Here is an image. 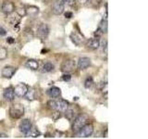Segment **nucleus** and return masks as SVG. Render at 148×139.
Returning a JSON list of instances; mask_svg holds the SVG:
<instances>
[{"mask_svg": "<svg viewBox=\"0 0 148 139\" xmlns=\"http://www.w3.org/2000/svg\"><path fill=\"white\" fill-rule=\"evenodd\" d=\"M24 114V107L20 103L13 104L9 108V115L13 119H20Z\"/></svg>", "mask_w": 148, "mask_h": 139, "instance_id": "f257e3e1", "label": "nucleus"}, {"mask_svg": "<svg viewBox=\"0 0 148 139\" xmlns=\"http://www.w3.org/2000/svg\"><path fill=\"white\" fill-rule=\"evenodd\" d=\"M88 122V118L84 115H79L74 119V122L72 125V130L74 133H77L79 130H80L82 127H83L84 125L87 123Z\"/></svg>", "mask_w": 148, "mask_h": 139, "instance_id": "f03ea898", "label": "nucleus"}, {"mask_svg": "<svg viewBox=\"0 0 148 139\" xmlns=\"http://www.w3.org/2000/svg\"><path fill=\"white\" fill-rule=\"evenodd\" d=\"M92 133H94V126L92 124L86 123L84 126L79 130L76 134L78 137H89L92 136Z\"/></svg>", "mask_w": 148, "mask_h": 139, "instance_id": "7ed1b4c3", "label": "nucleus"}, {"mask_svg": "<svg viewBox=\"0 0 148 139\" xmlns=\"http://www.w3.org/2000/svg\"><path fill=\"white\" fill-rule=\"evenodd\" d=\"M76 62L73 59H68L65 60L61 65V71L65 73H69L74 71V69L76 68Z\"/></svg>", "mask_w": 148, "mask_h": 139, "instance_id": "20e7f679", "label": "nucleus"}, {"mask_svg": "<svg viewBox=\"0 0 148 139\" xmlns=\"http://www.w3.org/2000/svg\"><path fill=\"white\" fill-rule=\"evenodd\" d=\"M49 34V27L45 23H42L37 29V37L41 40L46 39V37L48 36Z\"/></svg>", "mask_w": 148, "mask_h": 139, "instance_id": "39448f33", "label": "nucleus"}, {"mask_svg": "<svg viewBox=\"0 0 148 139\" xmlns=\"http://www.w3.org/2000/svg\"><path fill=\"white\" fill-rule=\"evenodd\" d=\"M21 16L18 15V14L17 12H11L8 14V21L9 22V24H10L11 26H13L14 28H15L16 26H18V24H20L21 22Z\"/></svg>", "mask_w": 148, "mask_h": 139, "instance_id": "423d86ee", "label": "nucleus"}, {"mask_svg": "<svg viewBox=\"0 0 148 139\" xmlns=\"http://www.w3.org/2000/svg\"><path fill=\"white\" fill-rule=\"evenodd\" d=\"M28 89H29V86H28L27 85H25V83H18V85L15 86V88H13L15 95L18 96H20V97L24 96L26 95Z\"/></svg>", "mask_w": 148, "mask_h": 139, "instance_id": "0eeeda50", "label": "nucleus"}, {"mask_svg": "<svg viewBox=\"0 0 148 139\" xmlns=\"http://www.w3.org/2000/svg\"><path fill=\"white\" fill-rule=\"evenodd\" d=\"M69 108V102L64 100V99H60L58 101H56V110H58V112L65 113L68 109Z\"/></svg>", "mask_w": 148, "mask_h": 139, "instance_id": "6e6552de", "label": "nucleus"}, {"mask_svg": "<svg viewBox=\"0 0 148 139\" xmlns=\"http://www.w3.org/2000/svg\"><path fill=\"white\" fill-rule=\"evenodd\" d=\"M17 71V69L15 67H12V66H6L5 68H3V70L1 71V74L4 78H7V79H10L13 77V75L15 74Z\"/></svg>", "mask_w": 148, "mask_h": 139, "instance_id": "1a4fd4ad", "label": "nucleus"}, {"mask_svg": "<svg viewBox=\"0 0 148 139\" xmlns=\"http://www.w3.org/2000/svg\"><path fill=\"white\" fill-rule=\"evenodd\" d=\"M32 126V122H30V120L25 119V120H22L21 123H20V131L23 133V134H27V133L30 131L31 127Z\"/></svg>", "mask_w": 148, "mask_h": 139, "instance_id": "9d476101", "label": "nucleus"}, {"mask_svg": "<svg viewBox=\"0 0 148 139\" xmlns=\"http://www.w3.org/2000/svg\"><path fill=\"white\" fill-rule=\"evenodd\" d=\"M1 9H2V11L4 13L9 14V13H11V12H13L14 10H15V6H14V4L12 2H10V1H5L2 4Z\"/></svg>", "mask_w": 148, "mask_h": 139, "instance_id": "9b49d317", "label": "nucleus"}, {"mask_svg": "<svg viewBox=\"0 0 148 139\" xmlns=\"http://www.w3.org/2000/svg\"><path fill=\"white\" fill-rule=\"evenodd\" d=\"M90 64H91V59L89 58L83 57V58H81L80 59H79L77 66L80 70L83 71V70H86L88 67H89Z\"/></svg>", "mask_w": 148, "mask_h": 139, "instance_id": "f8f14e48", "label": "nucleus"}, {"mask_svg": "<svg viewBox=\"0 0 148 139\" xmlns=\"http://www.w3.org/2000/svg\"><path fill=\"white\" fill-rule=\"evenodd\" d=\"M3 96L7 101H13L14 98H15V93H14L13 87L10 86L6 88L3 93Z\"/></svg>", "mask_w": 148, "mask_h": 139, "instance_id": "ddd939ff", "label": "nucleus"}, {"mask_svg": "<svg viewBox=\"0 0 148 139\" xmlns=\"http://www.w3.org/2000/svg\"><path fill=\"white\" fill-rule=\"evenodd\" d=\"M71 39L76 45H80L83 43V42H84V37H83L82 35H81L80 34H77V32H72V34H71Z\"/></svg>", "mask_w": 148, "mask_h": 139, "instance_id": "4468645a", "label": "nucleus"}, {"mask_svg": "<svg viewBox=\"0 0 148 139\" xmlns=\"http://www.w3.org/2000/svg\"><path fill=\"white\" fill-rule=\"evenodd\" d=\"M47 95L50 97H53V98H56V97H58L60 95H61V90L59 89L57 86H52L50 89L47 90Z\"/></svg>", "mask_w": 148, "mask_h": 139, "instance_id": "2eb2a0df", "label": "nucleus"}, {"mask_svg": "<svg viewBox=\"0 0 148 139\" xmlns=\"http://www.w3.org/2000/svg\"><path fill=\"white\" fill-rule=\"evenodd\" d=\"M87 46L91 49H97L100 46V41L98 38H91L87 41Z\"/></svg>", "mask_w": 148, "mask_h": 139, "instance_id": "dca6fc26", "label": "nucleus"}, {"mask_svg": "<svg viewBox=\"0 0 148 139\" xmlns=\"http://www.w3.org/2000/svg\"><path fill=\"white\" fill-rule=\"evenodd\" d=\"M64 7H65L64 5L60 4L59 2H56L52 8V12L55 15H60V14H62L64 11Z\"/></svg>", "mask_w": 148, "mask_h": 139, "instance_id": "f3484780", "label": "nucleus"}, {"mask_svg": "<svg viewBox=\"0 0 148 139\" xmlns=\"http://www.w3.org/2000/svg\"><path fill=\"white\" fill-rule=\"evenodd\" d=\"M26 15L30 17H35L39 13V8L34 6H30L29 8H25Z\"/></svg>", "mask_w": 148, "mask_h": 139, "instance_id": "a211bd4d", "label": "nucleus"}, {"mask_svg": "<svg viewBox=\"0 0 148 139\" xmlns=\"http://www.w3.org/2000/svg\"><path fill=\"white\" fill-rule=\"evenodd\" d=\"M25 65H26L27 68H29L31 70H34V71H36V70L38 69V67H39L38 61L35 60V59H28Z\"/></svg>", "mask_w": 148, "mask_h": 139, "instance_id": "6ab92c4d", "label": "nucleus"}, {"mask_svg": "<svg viewBox=\"0 0 148 139\" xmlns=\"http://www.w3.org/2000/svg\"><path fill=\"white\" fill-rule=\"evenodd\" d=\"M102 34H106L108 32V20L106 19H103L98 25V28H97Z\"/></svg>", "mask_w": 148, "mask_h": 139, "instance_id": "aec40b11", "label": "nucleus"}, {"mask_svg": "<svg viewBox=\"0 0 148 139\" xmlns=\"http://www.w3.org/2000/svg\"><path fill=\"white\" fill-rule=\"evenodd\" d=\"M40 132L37 130L35 127H34V126H32L31 127V129H30V131L27 133V134H26V136H31V137H38V136H40Z\"/></svg>", "mask_w": 148, "mask_h": 139, "instance_id": "412c9836", "label": "nucleus"}, {"mask_svg": "<svg viewBox=\"0 0 148 139\" xmlns=\"http://www.w3.org/2000/svg\"><path fill=\"white\" fill-rule=\"evenodd\" d=\"M24 96L28 100H34L35 98V91L32 89V88H29Z\"/></svg>", "mask_w": 148, "mask_h": 139, "instance_id": "4be33fe9", "label": "nucleus"}, {"mask_svg": "<svg viewBox=\"0 0 148 139\" xmlns=\"http://www.w3.org/2000/svg\"><path fill=\"white\" fill-rule=\"evenodd\" d=\"M53 70H54V65L52 63H50V62H46V63L44 64L42 72H52Z\"/></svg>", "mask_w": 148, "mask_h": 139, "instance_id": "5701e85b", "label": "nucleus"}, {"mask_svg": "<svg viewBox=\"0 0 148 139\" xmlns=\"http://www.w3.org/2000/svg\"><path fill=\"white\" fill-rule=\"evenodd\" d=\"M8 57V50L3 47V46H0V60H3Z\"/></svg>", "mask_w": 148, "mask_h": 139, "instance_id": "b1692460", "label": "nucleus"}, {"mask_svg": "<svg viewBox=\"0 0 148 139\" xmlns=\"http://www.w3.org/2000/svg\"><path fill=\"white\" fill-rule=\"evenodd\" d=\"M92 83H94V80H92V78L91 76L88 77L85 80V82H84V87L85 88H90L92 85Z\"/></svg>", "mask_w": 148, "mask_h": 139, "instance_id": "393cba45", "label": "nucleus"}, {"mask_svg": "<svg viewBox=\"0 0 148 139\" xmlns=\"http://www.w3.org/2000/svg\"><path fill=\"white\" fill-rule=\"evenodd\" d=\"M58 2H59L60 4H62V5H69V6H72V5L74 4V1L73 0H58Z\"/></svg>", "mask_w": 148, "mask_h": 139, "instance_id": "a878e982", "label": "nucleus"}, {"mask_svg": "<svg viewBox=\"0 0 148 139\" xmlns=\"http://www.w3.org/2000/svg\"><path fill=\"white\" fill-rule=\"evenodd\" d=\"M47 106L50 109L52 110H56V101L55 100H49L47 102Z\"/></svg>", "mask_w": 148, "mask_h": 139, "instance_id": "bb28decb", "label": "nucleus"}, {"mask_svg": "<svg viewBox=\"0 0 148 139\" xmlns=\"http://www.w3.org/2000/svg\"><path fill=\"white\" fill-rule=\"evenodd\" d=\"M61 79H62L63 81H65V82H69L71 79V76L69 75V74H64Z\"/></svg>", "mask_w": 148, "mask_h": 139, "instance_id": "cd10ccee", "label": "nucleus"}, {"mask_svg": "<svg viewBox=\"0 0 148 139\" xmlns=\"http://www.w3.org/2000/svg\"><path fill=\"white\" fill-rule=\"evenodd\" d=\"M72 16H73L72 12H69V11H68V12H66V13H65V17H66L67 19H71V18Z\"/></svg>", "mask_w": 148, "mask_h": 139, "instance_id": "c85d7f7f", "label": "nucleus"}, {"mask_svg": "<svg viewBox=\"0 0 148 139\" xmlns=\"http://www.w3.org/2000/svg\"><path fill=\"white\" fill-rule=\"evenodd\" d=\"M7 32H6V30L3 29V28H0V35H5Z\"/></svg>", "mask_w": 148, "mask_h": 139, "instance_id": "c756f323", "label": "nucleus"}, {"mask_svg": "<svg viewBox=\"0 0 148 139\" xmlns=\"http://www.w3.org/2000/svg\"><path fill=\"white\" fill-rule=\"evenodd\" d=\"M14 41H15V40H14L13 38H11V37H8V38L7 39V42H8V43H9V44L14 43Z\"/></svg>", "mask_w": 148, "mask_h": 139, "instance_id": "7c9ffc66", "label": "nucleus"}, {"mask_svg": "<svg viewBox=\"0 0 148 139\" xmlns=\"http://www.w3.org/2000/svg\"><path fill=\"white\" fill-rule=\"evenodd\" d=\"M0 138H8V136L5 133H0Z\"/></svg>", "mask_w": 148, "mask_h": 139, "instance_id": "2f4dec72", "label": "nucleus"}, {"mask_svg": "<svg viewBox=\"0 0 148 139\" xmlns=\"http://www.w3.org/2000/svg\"><path fill=\"white\" fill-rule=\"evenodd\" d=\"M77 1L79 2V3H82V4H84V3H86L88 0H77Z\"/></svg>", "mask_w": 148, "mask_h": 139, "instance_id": "473e14b6", "label": "nucleus"}]
</instances>
